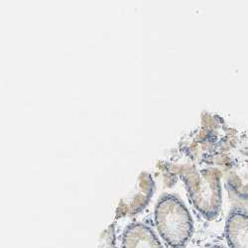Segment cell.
Returning a JSON list of instances; mask_svg holds the SVG:
<instances>
[{
    "mask_svg": "<svg viewBox=\"0 0 248 248\" xmlns=\"http://www.w3.org/2000/svg\"><path fill=\"white\" fill-rule=\"evenodd\" d=\"M155 222L161 238L171 248H182L193 234V219L186 205L174 196H165L155 209Z\"/></svg>",
    "mask_w": 248,
    "mask_h": 248,
    "instance_id": "6da1fadb",
    "label": "cell"
},
{
    "mask_svg": "<svg viewBox=\"0 0 248 248\" xmlns=\"http://www.w3.org/2000/svg\"><path fill=\"white\" fill-rule=\"evenodd\" d=\"M195 208L206 218L216 217L221 206L220 176L217 171L206 169L191 171L183 177Z\"/></svg>",
    "mask_w": 248,
    "mask_h": 248,
    "instance_id": "7a4b0ae2",
    "label": "cell"
},
{
    "mask_svg": "<svg viewBox=\"0 0 248 248\" xmlns=\"http://www.w3.org/2000/svg\"><path fill=\"white\" fill-rule=\"evenodd\" d=\"M121 248H164L161 241L148 226L135 223L124 232Z\"/></svg>",
    "mask_w": 248,
    "mask_h": 248,
    "instance_id": "3957f363",
    "label": "cell"
},
{
    "mask_svg": "<svg viewBox=\"0 0 248 248\" xmlns=\"http://www.w3.org/2000/svg\"><path fill=\"white\" fill-rule=\"evenodd\" d=\"M225 235L232 248H248V215L232 212L226 220Z\"/></svg>",
    "mask_w": 248,
    "mask_h": 248,
    "instance_id": "277c9868",
    "label": "cell"
},
{
    "mask_svg": "<svg viewBox=\"0 0 248 248\" xmlns=\"http://www.w3.org/2000/svg\"><path fill=\"white\" fill-rule=\"evenodd\" d=\"M213 248H224V247H221V246H215V247H213Z\"/></svg>",
    "mask_w": 248,
    "mask_h": 248,
    "instance_id": "5b68a950",
    "label": "cell"
}]
</instances>
